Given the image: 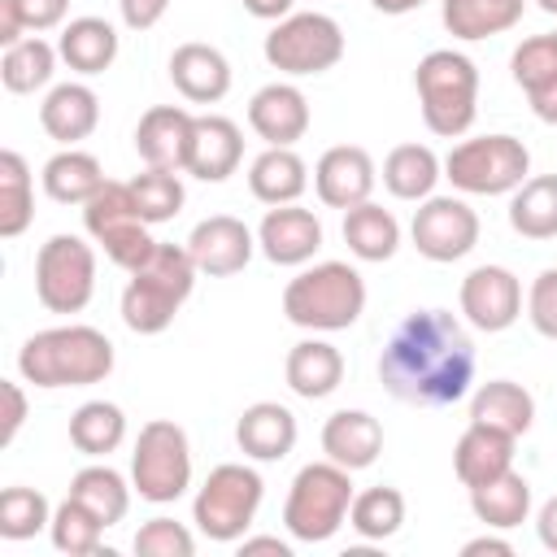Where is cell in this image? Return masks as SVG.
Returning <instances> with one entry per match:
<instances>
[{
	"label": "cell",
	"mask_w": 557,
	"mask_h": 557,
	"mask_svg": "<svg viewBox=\"0 0 557 557\" xmlns=\"http://www.w3.org/2000/svg\"><path fill=\"white\" fill-rule=\"evenodd\" d=\"M17 374L35 387H91L113 374V344L104 331L83 322L48 326L22 344Z\"/></svg>",
	"instance_id": "7a4b0ae2"
},
{
	"label": "cell",
	"mask_w": 557,
	"mask_h": 557,
	"mask_svg": "<svg viewBox=\"0 0 557 557\" xmlns=\"http://www.w3.org/2000/svg\"><path fill=\"white\" fill-rule=\"evenodd\" d=\"M0 396H4V426H0V444L9 448V444L17 440V431H22V422H26V392H22L13 379H4V383H0Z\"/></svg>",
	"instance_id": "c3c4849f"
},
{
	"label": "cell",
	"mask_w": 557,
	"mask_h": 557,
	"mask_svg": "<svg viewBox=\"0 0 557 557\" xmlns=\"http://www.w3.org/2000/svg\"><path fill=\"white\" fill-rule=\"evenodd\" d=\"M257 553L292 557V544H283L278 535H244V540H239V557H257Z\"/></svg>",
	"instance_id": "f907efd6"
},
{
	"label": "cell",
	"mask_w": 557,
	"mask_h": 557,
	"mask_svg": "<svg viewBox=\"0 0 557 557\" xmlns=\"http://www.w3.org/2000/svg\"><path fill=\"white\" fill-rule=\"evenodd\" d=\"M57 52L61 61L74 70V74H104L113 61H117V30L104 22V17H74L61 39H57Z\"/></svg>",
	"instance_id": "f546056e"
},
{
	"label": "cell",
	"mask_w": 557,
	"mask_h": 557,
	"mask_svg": "<svg viewBox=\"0 0 557 557\" xmlns=\"http://www.w3.org/2000/svg\"><path fill=\"white\" fill-rule=\"evenodd\" d=\"M292 4H296V0H244V9H248L252 17H261V22H283V17L292 13Z\"/></svg>",
	"instance_id": "9f6ffc18"
},
{
	"label": "cell",
	"mask_w": 557,
	"mask_h": 557,
	"mask_svg": "<svg viewBox=\"0 0 557 557\" xmlns=\"http://www.w3.org/2000/svg\"><path fill=\"white\" fill-rule=\"evenodd\" d=\"M470 422L509 431L518 440L535 422V396L522 383H513V379H492V383L474 387V396H470Z\"/></svg>",
	"instance_id": "4316f807"
},
{
	"label": "cell",
	"mask_w": 557,
	"mask_h": 557,
	"mask_svg": "<svg viewBox=\"0 0 557 557\" xmlns=\"http://www.w3.org/2000/svg\"><path fill=\"white\" fill-rule=\"evenodd\" d=\"M35 218V183L22 152H0V239H17Z\"/></svg>",
	"instance_id": "8d00e7d4"
},
{
	"label": "cell",
	"mask_w": 557,
	"mask_h": 557,
	"mask_svg": "<svg viewBox=\"0 0 557 557\" xmlns=\"http://www.w3.org/2000/svg\"><path fill=\"white\" fill-rule=\"evenodd\" d=\"M52 522V505L35 487H4L0 492V535L4 540H30Z\"/></svg>",
	"instance_id": "7bdbcfd3"
},
{
	"label": "cell",
	"mask_w": 557,
	"mask_h": 557,
	"mask_svg": "<svg viewBox=\"0 0 557 557\" xmlns=\"http://www.w3.org/2000/svg\"><path fill=\"white\" fill-rule=\"evenodd\" d=\"M296 435H300L296 413L278 400H257L235 422V444L252 461H283L296 448Z\"/></svg>",
	"instance_id": "ffe728a7"
},
{
	"label": "cell",
	"mask_w": 557,
	"mask_h": 557,
	"mask_svg": "<svg viewBox=\"0 0 557 557\" xmlns=\"http://www.w3.org/2000/svg\"><path fill=\"white\" fill-rule=\"evenodd\" d=\"M400 522H405V496L396 487H366L352 496L348 527L361 540H387L400 531Z\"/></svg>",
	"instance_id": "ab89813d"
},
{
	"label": "cell",
	"mask_w": 557,
	"mask_h": 557,
	"mask_svg": "<svg viewBox=\"0 0 557 557\" xmlns=\"http://www.w3.org/2000/svg\"><path fill=\"white\" fill-rule=\"evenodd\" d=\"M13 4H17L22 22H26V30H35V35L61 26L65 13H70V0H13Z\"/></svg>",
	"instance_id": "7dc6e473"
},
{
	"label": "cell",
	"mask_w": 557,
	"mask_h": 557,
	"mask_svg": "<svg viewBox=\"0 0 557 557\" xmlns=\"http://www.w3.org/2000/svg\"><path fill=\"white\" fill-rule=\"evenodd\" d=\"M527 0H444V30L453 39H487V35H505L522 22Z\"/></svg>",
	"instance_id": "1f68e13d"
},
{
	"label": "cell",
	"mask_w": 557,
	"mask_h": 557,
	"mask_svg": "<svg viewBox=\"0 0 557 557\" xmlns=\"http://www.w3.org/2000/svg\"><path fill=\"white\" fill-rule=\"evenodd\" d=\"M527 318L540 335L557 339V265L553 270H540V278L531 283L527 292Z\"/></svg>",
	"instance_id": "bcb514c9"
},
{
	"label": "cell",
	"mask_w": 557,
	"mask_h": 557,
	"mask_svg": "<svg viewBox=\"0 0 557 557\" xmlns=\"http://www.w3.org/2000/svg\"><path fill=\"white\" fill-rule=\"evenodd\" d=\"M457 300H461L466 322L487 331V335L509 331L522 318V283L505 265H474L461 278V296Z\"/></svg>",
	"instance_id": "5bb4252c"
},
{
	"label": "cell",
	"mask_w": 557,
	"mask_h": 557,
	"mask_svg": "<svg viewBox=\"0 0 557 557\" xmlns=\"http://www.w3.org/2000/svg\"><path fill=\"white\" fill-rule=\"evenodd\" d=\"M48 535L61 553L70 557H87V553H100V535H104V522L74 496H65L57 509H52V522H48Z\"/></svg>",
	"instance_id": "b9f144b4"
},
{
	"label": "cell",
	"mask_w": 557,
	"mask_h": 557,
	"mask_svg": "<svg viewBox=\"0 0 557 557\" xmlns=\"http://www.w3.org/2000/svg\"><path fill=\"white\" fill-rule=\"evenodd\" d=\"M57 57H61V52H57L48 39L26 35V39H17L13 48H4V57H0V83H4L9 91H17V96L39 91V87L52 83Z\"/></svg>",
	"instance_id": "74e56055"
},
{
	"label": "cell",
	"mask_w": 557,
	"mask_h": 557,
	"mask_svg": "<svg viewBox=\"0 0 557 557\" xmlns=\"http://www.w3.org/2000/svg\"><path fill=\"white\" fill-rule=\"evenodd\" d=\"M387 396L418 409L457 405L474 383V344L448 309H413L379 352Z\"/></svg>",
	"instance_id": "6da1fadb"
},
{
	"label": "cell",
	"mask_w": 557,
	"mask_h": 557,
	"mask_svg": "<svg viewBox=\"0 0 557 557\" xmlns=\"http://www.w3.org/2000/svg\"><path fill=\"white\" fill-rule=\"evenodd\" d=\"M509 226L522 239H557V174H535L513 187Z\"/></svg>",
	"instance_id": "e575fe53"
},
{
	"label": "cell",
	"mask_w": 557,
	"mask_h": 557,
	"mask_svg": "<svg viewBox=\"0 0 557 557\" xmlns=\"http://www.w3.org/2000/svg\"><path fill=\"white\" fill-rule=\"evenodd\" d=\"M374 183H379L374 157L366 148H357V144H335L313 165V191H318V200L326 209H344L348 213V209L366 205Z\"/></svg>",
	"instance_id": "9a60e30c"
},
{
	"label": "cell",
	"mask_w": 557,
	"mask_h": 557,
	"mask_svg": "<svg viewBox=\"0 0 557 557\" xmlns=\"http://www.w3.org/2000/svg\"><path fill=\"white\" fill-rule=\"evenodd\" d=\"M248 126L265 139V148H292L309 131V100L296 83H265L248 100Z\"/></svg>",
	"instance_id": "d6986e66"
},
{
	"label": "cell",
	"mask_w": 557,
	"mask_h": 557,
	"mask_svg": "<svg viewBox=\"0 0 557 557\" xmlns=\"http://www.w3.org/2000/svg\"><path fill=\"white\" fill-rule=\"evenodd\" d=\"M309 187V165L300 161L296 148H265L248 165V191L261 205H296Z\"/></svg>",
	"instance_id": "83f0119b"
},
{
	"label": "cell",
	"mask_w": 557,
	"mask_h": 557,
	"mask_svg": "<svg viewBox=\"0 0 557 557\" xmlns=\"http://www.w3.org/2000/svg\"><path fill=\"white\" fill-rule=\"evenodd\" d=\"M453 470L466 487H479V483L513 470V435L483 426V422H470L453 448Z\"/></svg>",
	"instance_id": "d4e9b609"
},
{
	"label": "cell",
	"mask_w": 557,
	"mask_h": 557,
	"mask_svg": "<svg viewBox=\"0 0 557 557\" xmlns=\"http://www.w3.org/2000/svg\"><path fill=\"white\" fill-rule=\"evenodd\" d=\"M196 261L187 244H157L122 287V322L135 335H161L196 287Z\"/></svg>",
	"instance_id": "3957f363"
},
{
	"label": "cell",
	"mask_w": 557,
	"mask_h": 557,
	"mask_svg": "<svg viewBox=\"0 0 557 557\" xmlns=\"http://www.w3.org/2000/svg\"><path fill=\"white\" fill-rule=\"evenodd\" d=\"M170 83L191 104H218L231 91V61L213 44H178L170 57Z\"/></svg>",
	"instance_id": "44dd1931"
},
{
	"label": "cell",
	"mask_w": 557,
	"mask_h": 557,
	"mask_svg": "<svg viewBox=\"0 0 557 557\" xmlns=\"http://www.w3.org/2000/svg\"><path fill=\"white\" fill-rule=\"evenodd\" d=\"M527 100H531V113L544 126H557V78L548 87H540V91H527Z\"/></svg>",
	"instance_id": "816d5d0a"
},
{
	"label": "cell",
	"mask_w": 557,
	"mask_h": 557,
	"mask_svg": "<svg viewBox=\"0 0 557 557\" xmlns=\"http://www.w3.org/2000/svg\"><path fill=\"white\" fill-rule=\"evenodd\" d=\"M170 0H117V13L131 30H152L161 17H165Z\"/></svg>",
	"instance_id": "681fc988"
},
{
	"label": "cell",
	"mask_w": 557,
	"mask_h": 557,
	"mask_svg": "<svg viewBox=\"0 0 557 557\" xmlns=\"http://www.w3.org/2000/svg\"><path fill=\"white\" fill-rule=\"evenodd\" d=\"M126 440V413L113 400H87L70 413V444L83 457H109Z\"/></svg>",
	"instance_id": "d590c367"
},
{
	"label": "cell",
	"mask_w": 557,
	"mask_h": 557,
	"mask_svg": "<svg viewBox=\"0 0 557 557\" xmlns=\"http://www.w3.org/2000/svg\"><path fill=\"white\" fill-rule=\"evenodd\" d=\"M244 161V135L231 117L222 113H200L191 117V139H187V165L183 174L200 183H222L239 170Z\"/></svg>",
	"instance_id": "e0dca14e"
},
{
	"label": "cell",
	"mask_w": 557,
	"mask_h": 557,
	"mask_svg": "<svg viewBox=\"0 0 557 557\" xmlns=\"http://www.w3.org/2000/svg\"><path fill=\"white\" fill-rule=\"evenodd\" d=\"M379 13H387V17H400V13H413V9H422L426 0H370Z\"/></svg>",
	"instance_id": "6f0895ef"
},
{
	"label": "cell",
	"mask_w": 557,
	"mask_h": 557,
	"mask_svg": "<svg viewBox=\"0 0 557 557\" xmlns=\"http://www.w3.org/2000/svg\"><path fill=\"white\" fill-rule=\"evenodd\" d=\"M135 553L139 557H191L196 553V535L174 518H148L135 531Z\"/></svg>",
	"instance_id": "f6af8a7d"
},
{
	"label": "cell",
	"mask_w": 557,
	"mask_h": 557,
	"mask_svg": "<svg viewBox=\"0 0 557 557\" xmlns=\"http://www.w3.org/2000/svg\"><path fill=\"white\" fill-rule=\"evenodd\" d=\"M283 379L296 396L322 400L344 383V352L326 339H300V344H292V352L283 361Z\"/></svg>",
	"instance_id": "484cf974"
},
{
	"label": "cell",
	"mask_w": 557,
	"mask_h": 557,
	"mask_svg": "<svg viewBox=\"0 0 557 557\" xmlns=\"http://www.w3.org/2000/svg\"><path fill=\"white\" fill-rule=\"evenodd\" d=\"M257 248L274 261V265H305L313 261V252L322 248V222L313 218V209L300 205H270V213L257 226Z\"/></svg>",
	"instance_id": "ac0fdd59"
},
{
	"label": "cell",
	"mask_w": 557,
	"mask_h": 557,
	"mask_svg": "<svg viewBox=\"0 0 557 557\" xmlns=\"http://www.w3.org/2000/svg\"><path fill=\"white\" fill-rule=\"evenodd\" d=\"M535 535H540V544H544L548 553H557V496H548V500L540 505V513H535Z\"/></svg>",
	"instance_id": "f5cc1de1"
},
{
	"label": "cell",
	"mask_w": 557,
	"mask_h": 557,
	"mask_svg": "<svg viewBox=\"0 0 557 557\" xmlns=\"http://www.w3.org/2000/svg\"><path fill=\"white\" fill-rule=\"evenodd\" d=\"M96 292V252L83 235H52L35 252V296L48 313H83Z\"/></svg>",
	"instance_id": "7c38bea8"
},
{
	"label": "cell",
	"mask_w": 557,
	"mask_h": 557,
	"mask_svg": "<svg viewBox=\"0 0 557 557\" xmlns=\"http://www.w3.org/2000/svg\"><path fill=\"white\" fill-rule=\"evenodd\" d=\"M39 126L48 131V139L74 148L100 126V96L87 83H57L39 104Z\"/></svg>",
	"instance_id": "603a6c76"
},
{
	"label": "cell",
	"mask_w": 557,
	"mask_h": 557,
	"mask_svg": "<svg viewBox=\"0 0 557 557\" xmlns=\"http://www.w3.org/2000/svg\"><path fill=\"white\" fill-rule=\"evenodd\" d=\"M261 496H265V483H261V474L252 466L222 461L200 483V492L191 500V522L213 544H235V540L248 535V527H252V518L261 509Z\"/></svg>",
	"instance_id": "52a82bcc"
},
{
	"label": "cell",
	"mask_w": 557,
	"mask_h": 557,
	"mask_svg": "<svg viewBox=\"0 0 557 557\" xmlns=\"http://www.w3.org/2000/svg\"><path fill=\"white\" fill-rule=\"evenodd\" d=\"M470 509L487 531H513L531 513V483L518 470H505V474L470 487Z\"/></svg>",
	"instance_id": "f1b7e54d"
},
{
	"label": "cell",
	"mask_w": 557,
	"mask_h": 557,
	"mask_svg": "<svg viewBox=\"0 0 557 557\" xmlns=\"http://www.w3.org/2000/svg\"><path fill=\"white\" fill-rule=\"evenodd\" d=\"M352 496H357L352 492V470L335 466L331 457L300 466L296 479H292V487H287V500H283V527H287V535L300 540V544L331 540L348 522Z\"/></svg>",
	"instance_id": "8992f818"
},
{
	"label": "cell",
	"mask_w": 557,
	"mask_h": 557,
	"mask_svg": "<svg viewBox=\"0 0 557 557\" xmlns=\"http://www.w3.org/2000/svg\"><path fill=\"white\" fill-rule=\"evenodd\" d=\"M131 196H135V209H139V218L148 226L170 222L187 200L178 170H157V165H144V174L131 178Z\"/></svg>",
	"instance_id": "60d3db41"
},
{
	"label": "cell",
	"mask_w": 557,
	"mask_h": 557,
	"mask_svg": "<svg viewBox=\"0 0 557 557\" xmlns=\"http://www.w3.org/2000/svg\"><path fill=\"white\" fill-rule=\"evenodd\" d=\"M409 235L426 261H461L479 244V213L461 196H426L413 209Z\"/></svg>",
	"instance_id": "4fadbf2b"
},
{
	"label": "cell",
	"mask_w": 557,
	"mask_h": 557,
	"mask_svg": "<svg viewBox=\"0 0 557 557\" xmlns=\"http://www.w3.org/2000/svg\"><path fill=\"white\" fill-rule=\"evenodd\" d=\"M344 244L357 261H387L400 248V222L392 218V209L366 200L344 213Z\"/></svg>",
	"instance_id": "836d02e7"
},
{
	"label": "cell",
	"mask_w": 557,
	"mask_h": 557,
	"mask_svg": "<svg viewBox=\"0 0 557 557\" xmlns=\"http://www.w3.org/2000/svg\"><path fill=\"white\" fill-rule=\"evenodd\" d=\"M322 453L344 470H366L383 453V426L366 409H335L322 426Z\"/></svg>",
	"instance_id": "cb8c5ba5"
},
{
	"label": "cell",
	"mask_w": 557,
	"mask_h": 557,
	"mask_svg": "<svg viewBox=\"0 0 557 557\" xmlns=\"http://www.w3.org/2000/svg\"><path fill=\"white\" fill-rule=\"evenodd\" d=\"M191 117L178 104H157L139 117L135 126V152L144 165L157 170H183L187 165V139H191Z\"/></svg>",
	"instance_id": "7402d4cb"
},
{
	"label": "cell",
	"mask_w": 557,
	"mask_h": 557,
	"mask_svg": "<svg viewBox=\"0 0 557 557\" xmlns=\"http://www.w3.org/2000/svg\"><path fill=\"white\" fill-rule=\"evenodd\" d=\"M413 87H418V104H422V122L431 135L457 139L474 126L479 113V70L466 52L453 48H435L418 61L413 70Z\"/></svg>",
	"instance_id": "5b68a950"
},
{
	"label": "cell",
	"mask_w": 557,
	"mask_h": 557,
	"mask_svg": "<svg viewBox=\"0 0 557 557\" xmlns=\"http://www.w3.org/2000/svg\"><path fill=\"white\" fill-rule=\"evenodd\" d=\"M366 309V278L348 261H318L283 287V313L305 331H348Z\"/></svg>",
	"instance_id": "277c9868"
},
{
	"label": "cell",
	"mask_w": 557,
	"mask_h": 557,
	"mask_svg": "<svg viewBox=\"0 0 557 557\" xmlns=\"http://www.w3.org/2000/svg\"><path fill=\"white\" fill-rule=\"evenodd\" d=\"M509 70H513V83L522 91H540L557 78V39L553 35H531L513 48L509 57Z\"/></svg>",
	"instance_id": "ee69618b"
},
{
	"label": "cell",
	"mask_w": 557,
	"mask_h": 557,
	"mask_svg": "<svg viewBox=\"0 0 557 557\" xmlns=\"http://www.w3.org/2000/svg\"><path fill=\"white\" fill-rule=\"evenodd\" d=\"M509 557L513 553V544L509 540H500V535H474V540H466L461 544V557Z\"/></svg>",
	"instance_id": "db71d44e"
},
{
	"label": "cell",
	"mask_w": 557,
	"mask_h": 557,
	"mask_svg": "<svg viewBox=\"0 0 557 557\" xmlns=\"http://www.w3.org/2000/svg\"><path fill=\"white\" fill-rule=\"evenodd\" d=\"M265 61L287 78L326 74L344 57V30L326 13H287L261 44Z\"/></svg>",
	"instance_id": "30bf717a"
},
{
	"label": "cell",
	"mask_w": 557,
	"mask_h": 557,
	"mask_svg": "<svg viewBox=\"0 0 557 557\" xmlns=\"http://www.w3.org/2000/svg\"><path fill=\"white\" fill-rule=\"evenodd\" d=\"M535 4H540L544 13H553V17H557V0H535Z\"/></svg>",
	"instance_id": "680465c9"
},
{
	"label": "cell",
	"mask_w": 557,
	"mask_h": 557,
	"mask_svg": "<svg viewBox=\"0 0 557 557\" xmlns=\"http://www.w3.org/2000/svg\"><path fill=\"white\" fill-rule=\"evenodd\" d=\"M100 187H104V170L83 148H61L57 157L44 161V191L57 205H87Z\"/></svg>",
	"instance_id": "d6a6232c"
},
{
	"label": "cell",
	"mask_w": 557,
	"mask_h": 557,
	"mask_svg": "<svg viewBox=\"0 0 557 557\" xmlns=\"http://www.w3.org/2000/svg\"><path fill=\"white\" fill-rule=\"evenodd\" d=\"M444 178V161L426 148V144H396L383 161V187L396 200H426L435 191V183Z\"/></svg>",
	"instance_id": "4dcf8cb0"
},
{
	"label": "cell",
	"mask_w": 557,
	"mask_h": 557,
	"mask_svg": "<svg viewBox=\"0 0 557 557\" xmlns=\"http://www.w3.org/2000/svg\"><path fill=\"white\" fill-rule=\"evenodd\" d=\"M187 252H191V261H196L200 274H209V278H226V274H239V270L252 261V252H257V235H252L239 218H231V213H213V218H205V222L191 226V235H187Z\"/></svg>",
	"instance_id": "2e32d148"
},
{
	"label": "cell",
	"mask_w": 557,
	"mask_h": 557,
	"mask_svg": "<svg viewBox=\"0 0 557 557\" xmlns=\"http://www.w3.org/2000/svg\"><path fill=\"white\" fill-rule=\"evenodd\" d=\"M83 226L104 248V257L113 265H122L126 274L135 265H144L148 252L157 248V239L148 235V222L135 209L131 183H117V178H104V187L83 205Z\"/></svg>",
	"instance_id": "8fae6325"
},
{
	"label": "cell",
	"mask_w": 557,
	"mask_h": 557,
	"mask_svg": "<svg viewBox=\"0 0 557 557\" xmlns=\"http://www.w3.org/2000/svg\"><path fill=\"white\" fill-rule=\"evenodd\" d=\"M22 30H26V22H22L17 4H13V0H0V44H4V48H13L17 39H26Z\"/></svg>",
	"instance_id": "11a10c76"
},
{
	"label": "cell",
	"mask_w": 557,
	"mask_h": 557,
	"mask_svg": "<svg viewBox=\"0 0 557 557\" xmlns=\"http://www.w3.org/2000/svg\"><path fill=\"white\" fill-rule=\"evenodd\" d=\"M531 174V152L513 135H474L444 157V178L466 196H505Z\"/></svg>",
	"instance_id": "ba28073f"
},
{
	"label": "cell",
	"mask_w": 557,
	"mask_h": 557,
	"mask_svg": "<svg viewBox=\"0 0 557 557\" xmlns=\"http://www.w3.org/2000/svg\"><path fill=\"white\" fill-rule=\"evenodd\" d=\"M553 39H557V30H553Z\"/></svg>",
	"instance_id": "91938a15"
},
{
	"label": "cell",
	"mask_w": 557,
	"mask_h": 557,
	"mask_svg": "<svg viewBox=\"0 0 557 557\" xmlns=\"http://www.w3.org/2000/svg\"><path fill=\"white\" fill-rule=\"evenodd\" d=\"M70 496L74 500H83L104 527H113V522H122L126 518V509H131V487H126V479L113 470V466H83L74 479H70Z\"/></svg>",
	"instance_id": "f35d334b"
},
{
	"label": "cell",
	"mask_w": 557,
	"mask_h": 557,
	"mask_svg": "<svg viewBox=\"0 0 557 557\" xmlns=\"http://www.w3.org/2000/svg\"><path fill=\"white\" fill-rule=\"evenodd\" d=\"M131 483L139 500H152V505H174L191 487V444L178 422L152 418L139 426V440L131 453Z\"/></svg>",
	"instance_id": "9c48e42d"
}]
</instances>
